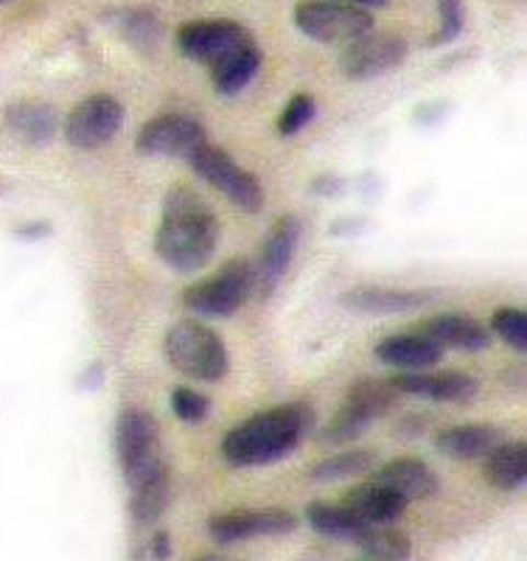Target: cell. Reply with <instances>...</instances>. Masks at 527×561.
<instances>
[{
	"mask_svg": "<svg viewBox=\"0 0 527 561\" xmlns=\"http://www.w3.org/2000/svg\"><path fill=\"white\" fill-rule=\"evenodd\" d=\"M219 219L197 192L174 185L163 197V219L154 233V253L177 273H197L219 244Z\"/></svg>",
	"mask_w": 527,
	"mask_h": 561,
	"instance_id": "1",
	"label": "cell"
},
{
	"mask_svg": "<svg viewBox=\"0 0 527 561\" xmlns=\"http://www.w3.org/2000/svg\"><path fill=\"white\" fill-rule=\"evenodd\" d=\"M314 424V410L303 402H289L280 408L255 413L230 430L222 440V458L230 466H270L284 460L298 449Z\"/></svg>",
	"mask_w": 527,
	"mask_h": 561,
	"instance_id": "2",
	"label": "cell"
},
{
	"mask_svg": "<svg viewBox=\"0 0 527 561\" xmlns=\"http://www.w3.org/2000/svg\"><path fill=\"white\" fill-rule=\"evenodd\" d=\"M115 458L127 485L144 483L169 469L160 455L158 421L144 408H124L115 421Z\"/></svg>",
	"mask_w": 527,
	"mask_h": 561,
	"instance_id": "3",
	"label": "cell"
},
{
	"mask_svg": "<svg viewBox=\"0 0 527 561\" xmlns=\"http://www.w3.org/2000/svg\"><path fill=\"white\" fill-rule=\"evenodd\" d=\"M163 351L174 370L197 382H217L228 374V348L222 337L197 320H180L172 325Z\"/></svg>",
	"mask_w": 527,
	"mask_h": 561,
	"instance_id": "4",
	"label": "cell"
},
{
	"mask_svg": "<svg viewBox=\"0 0 527 561\" xmlns=\"http://www.w3.org/2000/svg\"><path fill=\"white\" fill-rule=\"evenodd\" d=\"M396 402H399V390L390 382L359 379L348 388L337 413L331 415V421L320 433V440L323 444H348V440L359 438L374 421L388 415L396 408Z\"/></svg>",
	"mask_w": 527,
	"mask_h": 561,
	"instance_id": "5",
	"label": "cell"
},
{
	"mask_svg": "<svg viewBox=\"0 0 527 561\" xmlns=\"http://www.w3.org/2000/svg\"><path fill=\"white\" fill-rule=\"evenodd\" d=\"M293 20L303 37L323 45H348L376 26L374 12L334 0H300Z\"/></svg>",
	"mask_w": 527,
	"mask_h": 561,
	"instance_id": "6",
	"label": "cell"
},
{
	"mask_svg": "<svg viewBox=\"0 0 527 561\" xmlns=\"http://www.w3.org/2000/svg\"><path fill=\"white\" fill-rule=\"evenodd\" d=\"M253 295V262L248 259H230L210 278L199 280L183 293V304L191 312L205 318H230L248 304Z\"/></svg>",
	"mask_w": 527,
	"mask_h": 561,
	"instance_id": "7",
	"label": "cell"
},
{
	"mask_svg": "<svg viewBox=\"0 0 527 561\" xmlns=\"http://www.w3.org/2000/svg\"><path fill=\"white\" fill-rule=\"evenodd\" d=\"M197 178H203L205 183L214 185L217 192H222L230 203H236L242 210H255L264 208V188H261V180L255 174H250L248 169H242L230 158L225 149L214 147V144H205L197 152L191 154L188 160Z\"/></svg>",
	"mask_w": 527,
	"mask_h": 561,
	"instance_id": "8",
	"label": "cell"
},
{
	"mask_svg": "<svg viewBox=\"0 0 527 561\" xmlns=\"http://www.w3.org/2000/svg\"><path fill=\"white\" fill-rule=\"evenodd\" d=\"M122 124V102L110 93H95V96H88L70 110L68 122H65V138L73 149L93 152V149L110 144L118 135Z\"/></svg>",
	"mask_w": 527,
	"mask_h": 561,
	"instance_id": "9",
	"label": "cell"
},
{
	"mask_svg": "<svg viewBox=\"0 0 527 561\" xmlns=\"http://www.w3.org/2000/svg\"><path fill=\"white\" fill-rule=\"evenodd\" d=\"M208 144L203 124L180 113H165L147 122L135 135V149L140 154L152 158H183L191 160V154Z\"/></svg>",
	"mask_w": 527,
	"mask_h": 561,
	"instance_id": "10",
	"label": "cell"
},
{
	"mask_svg": "<svg viewBox=\"0 0 527 561\" xmlns=\"http://www.w3.org/2000/svg\"><path fill=\"white\" fill-rule=\"evenodd\" d=\"M406 59V39L393 32H368L365 37L345 45L340 54V70L343 77L354 82H368V79L385 77L399 68Z\"/></svg>",
	"mask_w": 527,
	"mask_h": 561,
	"instance_id": "11",
	"label": "cell"
},
{
	"mask_svg": "<svg viewBox=\"0 0 527 561\" xmlns=\"http://www.w3.org/2000/svg\"><path fill=\"white\" fill-rule=\"evenodd\" d=\"M253 34L248 26L236 23L228 18H210V20H191L177 28V48L183 57L194 62L210 65L233 51L236 45L250 43Z\"/></svg>",
	"mask_w": 527,
	"mask_h": 561,
	"instance_id": "12",
	"label": "cell"
},
{
	"mask_svg": "<svg viewBox=\"0 0 527 561\" xmlns=\"http://www.w3.org/2000/svg\"><path fill=\"white\" fill-rule=\"evenodd\" d=\"M298 242H300L298 219H295L293 214L275 219L267 239H264L259 262L253 264V295H259V298H270V295L278 289L280 278H284L289 264H293V255L295 250H298Z\"/></svg>",
	"mask_w": 527,
	"mask_h": 561,
	"instance_id": "13",
	"label": "cell"
},
{
	"mask_svg": "<svg viewBox=\"0 0 527 561\" xmlns=\"http://www.w3.org/2000/svg\"><path fill=\"white\" fill-rule=\"evenodd\" d=\"M298 528V517L284 508H261V511H228L208 523V536L219 545L244 542L259 536H284Z\"/></svg>",
	"mask_w": 527,
	"mask_h": 561,
	"instance_id": "14",
	"label": "cell"
},
{
	"mask_svg": "<svg viewBox=\"0 0 527 561\" xmlns=\"http://www.w3.org/2000/svg\"><path fill=\"white\" fill-rule=\"evenodd\" d=\"M399 393L419 396V399H429V402H446V404H466L480 393L477 379L469 374H424V370H404L399 377L390 379Z\"/></svg>",
	"mask_w": 527,
	"mask_h": 561,
	"instance_id": "15",
	"label": "cell"
},
{
	"mask_svg": "<svg viewBox=\"0 0 527 561\" xmlns=\"http://www.w3.org/2000/svg\"><path fill=\"white\" fill-rule=\"evenodd\" d=\"M343 307L363 314H396L426 307L435 300L433 289H399V287H354L343 295Z\"/></svg>",
	"mask_w": 527,
	"mask_h": 561,
	"instance_id": "16",
	"label": "cell"
},
{
	"mask_svg": "<svg viewBox=\"0 0 527 561\" xmlns=\"http://www.w3.org/2000/svg\"><path fill=\"white\" fill-rule=\"evenodd\" d=\"M3 127L26 147H45L57 135L59 113L45 102H14L3 113Z\"/></svg>",
	"mask_w": 527,
	"mask_h": 561,
	"instance_id": "17",
	"label": "cell"
},
{
	"mask_svg": "<svg viewBox=\"0 0 527 561\" xmlns=\"http://www.w3.org/2000/svg\"><path fill=\"white\" fill-rule=\"evenodd\" d=\"M421 334L438 343L440 348H458V351H485L491 345V332L485 329L480 320L469 318V314H438V318H429L421 323Z\"/></svg>",
	"mask_w": 527,
	"mask_h": 561,
	"instance_id": "18",
	"label": "cell"
},
{
	"mask_svg": "<svg viewBox=\"0 0 527 561\" xmlns=\"http://www.w3.org/2000/svg\"><path fill=\"white\" fill-rule=\"evenodd\" d=\"M374 483L396 491L404 503H410V500L433 497L438 491V474L421 458H396L374 474Z\"/></svg>",
	"mask_w": 527,
	"mask_h": 561,
	"instance_id": "19",
	"label": "cell"
},
{
	"mask_svg": "<svg viewBox=\"0 0 527 561\" xmlns=\"http://www.w3.org/2000/svg\"><path fill=\"white\" fill-rule=\"evenodd\" d=\"M261 62H264V54L255 45V39L250 43L236 45L233 51H228L225 57H219L217 62H210V82L214 88L222 93V96H236L242 93L250 82L255 79V73L261 70Z\"/></svg>",
	"mask_w": 527,
	"mask_h": 561,
	"instance_id": "20",
	"label": "cell"
},
{
	"mask_svg": "<svg viewBox=\"0 0 527 561\" xmlns=\"http://www.w3.org/2000/svg\"><path fill=\"white\" fill-rule=\"evenodd\" d=\"M376 357L390 368L401 370H424L433 368L444 359V348L426 337V334H393L376 345Z\"/></svg>",
	"mask_w": 527,
	"mask_h": 561,
	"instance_id": "21",
	"label": "cell"
},
{
	"mask_svg": "<svg viewBox=\"0 0 527 561\" xmlns=\"http://www.w3.org/2000/svg\"><path fill=\"white\" fill-rule=\"evenodd\" d=\"M343 505L359 519V523L370 525V528L396 523L406 508V503L396 494V491L385 489V485L374 483V480L348 491V497H345Z\"/></svg>",
	"mask_w": 527,
	"mask_h": 561,
	"instance_id": "22",
	"label": "cell"
},
{
	"mask_svg": "<svg viewBox=\"0 0 527 561\" xmlns=\"http://www.w3.org/2000/svg\"><path fill=\"white\" fill-rule=\"evenodd\" d=\"M500 444L502 433L491 424H460V427H449L435 435V449L455 460L485 458Z\"/></svg>",
	"mask_w": 527,
	"mask_h": 561,
	"instance_id": "23",
	"label": "cell"
},
{
	"mask_svg": "<svg viewBox=\"0 0 527 561\" xmlns=\"http://www.w3.org/2000/svg\"><path fill=\"white\" fill-rule=\"evenodd\" d=\"M485 478L494 489L516 491L527 483V444L502 440L500 447L485 455Z\"/></svg>",
	"mask_w": 527,
	"mask_h": 561,
	"instance_id": "24",
	"label": "cell"
},
{
	"mask_svg": "<svg viewBox=\"0 0 527 561\" xmlns=\"http://www.w3.org/2000/svg\"><path fill=\"white\" fill-rule=\"evenodd\" d=\"M169 500H172V478L169 469H163L154 478L129 489V517L138 525L158 523L169 508Z\"/></svg>",
	"mask_w": 527,
	"mask_h": 561,
	"instance_id": "25",
	"label": "cell"
},
{
	"mask_svg": "<svg viewBox=\"0 0 527 561\" xmlns=\"http://www.w3.org/2000/svg\"><path fill=\"white\" fill-rule=\"evenodd\" d=\"M306 519L320 536H329L337 542H359V536L370 528V525L359 523L345 505L331 503H311L306 508Z\"/></svg>",
	"mask_w": 527,
	"mask_h": 561,
	"instance_id": "26",
	"label": "cell"
},
{
	"mask_svg": "<svg viewBox=\"0 0 527 561\" xmlns=\"http://www.w3.org/2000/svg\"><path fill=\"white\" fill-rule=\"evenodd\" d=\"M110 18H113L115 28L122 32V37L129 39L140 51H152L154 45L160 43L163 26H160V18L149 7H124L110 14Z\"/></svg>",
	"mask_w": 527,
	"mask_h": 561,
	"instance_id": "27",
	"label": "cell"
},
{
	"mask_svg": "<svg viewBox=\"0 0 527 561\" xmlns=\"http://www.w3.org/2000/svg\"><path fill=\"white\" fill-rule=\"evenodd\" d=\"M356 545L368 561H406L413 553V545L404 534L393 528H379V525L365 530Z\"/></svg>",
	"mask_w": 527,
	"mask_h": 561,
	"instance_id": "28",
	"label": "cell"
},
{
	"mask_svg": "<svg viewBox=\"0 0 527 561\" xmlns=\"http://www.w3.org/2000/svg\"><path fill=\"white\" fill-rule=\"evenodd\" d=\"M374 466V453L368 449H351V453L334 455V458L318 460L309 469V478L314 483H331V480H345V478H359Z\"/></svg>",
	"mask_w": 527,
	"mask_h": 561,
	"instance_id": "29",
	"label": "cell"
},
{
	"mask_svg": "<svg viewBox=\"0 0 527 561\" xmlns=\"http://www.w3.org/2000/svg\"><path fill=\"white\" fill-rule=\"evenodd\" d=\"M494 332L500 334L511 348H516L519 354L527 351V314L516 307H502L496 309L494 318H491Z\"/></svg>",
	"mask_w": 527,
	"mask_h": 561,
	"instance_id": "30",
	"label": "cell"
},
{
	"mask_svg": "<svg viewBox=\"0 0 527 561\" xmlns=\"http://www.w3.org/2000/svg\"><path fill=\"white\" fill-rule=\"evenodd\" d=\"M438 12H440V28L429 37V43H426L429 48L455 43L466 26L463 0H438Z\"/></svg>",
	"mask_w": 527,
	"mask_h": 561,
	"instance_id": "31",
	"label": "cell"
},
{
	"mask_svg": "<svg viewBox=\"0 0 527 561\" xmlns=\"http://www.w3.org/2000/svg\"><path fill=\"white\" fill-rule=\"evenodd\" d=\"M314 110H318L314 107V99H311L309 93H298V96L289 99L286 110L280 113L278 124H275V129H278V135H284V138L298 135L300 129L314 118Z\"/></svg>",
	"mask_w": 527,
	"mask_h": 561,
	"instance_id": "32",
	"label": "cell"
},
{
	"mask_svg": "<svg viewBox=\"0 0 527 561\" xmlns=\"http://www.w3.org/2000/svg\"><path fill=\"white\" fill-rule=\"evenodd\" d=\"M208 399H205L199 390L191 388H177L172 393V410L180 421H188V424H199V421L208 415Z\"/></svg>",
	"mask_w": 527,
	"mask_h": 561,
	"instance_id": "33",
	"label": "cell"
},
{
	"mask_svg": "<svg viewBox=\"0 0 527 561\" xmlns=\"http://www.w3.org/2000/svg\"><path fill=\"white\" fill-rule=\"evenodd\" d=\"M147 553L152 561H165L172 556V536H169V530H154L147 545Z\"/></svg>",
	"mask_w": 527,
	"mask_h": 561,
	"instance_id": "34",
	"label": "cell"
},
{
	"mask_svg": "<svg viewBox=\"0 0 527 561\" xmlns=\"http://www.w3.org/2000/svg\"><path fill=\"white\" fill-rule=\"evenodd\" d=\"M334 3H351V7L368 9V12H374V9H381V7H388V0H334Z\"/></svg>",
	"mask_w": 527,
	"mask_h": 561,
	"instance_id": "35",
	"label": "cell"
},
{
	"mask_svg": "<svg viewBox=\"0 0 527 561\" xmlns=\"http://www.w3.org/2000/svg\"><path fill=\"white\" fill-rule=\"evenodd\" d=\"M194 561H222V556H217V553H205V556H199V559H194Z\"/></svg>",
	"mask_w": 527,
	"mask_h": 561,
	"instance_id": "36",
	"label": "cell"
},
{
	"mask_svg": "<svg viewBox=\"0 0 527 561\" xmlns=\"http://www.w3.org/2000/svg\"><path fill=\"white\" fill-rule=\"evenodd\" d=\"M363 561H368V559H363Z\"/></svg>",
	"mask_w": 527,
	"mask_h": 561,
	"instance_id": "37",
	"label": "cell"
},
{
	"mask_svg": "<svg viewBox=\"0 0 527 561\" xmlns=\"http://www.w3.org/2000/svg\"><path fill=\"white\" fill-rule=\"evenodd\" d=\"M0 3H3V0H0Z\"/></svg>",
	"mask_w": 527,
	"mask_h": 561,
	"instance_id": "38",
	"label": "cell"
}]
</instances>
